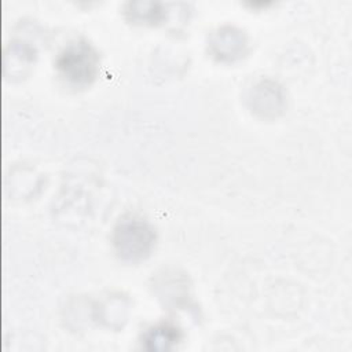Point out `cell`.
<instances>
[{
	"instance_id": "6da1fadb",
	"label": "cell",
	"mask_w": 352,
	"mask_h": 352,
	"mask_svg": "<svg viewBox=\"0 0 352 352\" xmlns=\"http://www.w3.org/2000/svg\"><path fill=\"white\" fill-rule=\"evenodd\" d=\"M59 76L76 87L89 85L99 73L100 58L96 48L80 38L69 43L56 58Z\"/></svg>"
},
{
	"instance_id": "7a4b0ae2",
	"label": "cell",
	"mask_w": 352,
	"mask_h": 352,
	"mask_svg": "<svg viewBox=\"0 0 352 352\" xmlns=\"http://www.w3.org/2000/svg\"><path fill=\"white\" fill-rule=\"evenodd\" d=\"M155 243V231L148 221L128 214L120 219L113 232V245L117 254L125 261H139L150 254Z\"/></svg>"
},
{
	"instance_id": "3957f363",
	"label": "cell",
	"mask_w": 352,
	"mask_h": 352,
	"mask_svg": "<svg viewBox=\"0 0 352 352\" xmlns=\"http://www.w3.org/2000/svg\"><path fill=\"white\" fill-rule=\"evenodd\" d=\"M246 36L236 28L223 26L210 37L209 50L219 60H235L245 54Z\"/></svg>"
},
{
	"instance_id": "277c9868",
	"label": "cell",
	"mask_w": 352,
	"mask_h": 352,
	"mask_svg": "<svg viewBox=\"0 0 352 352\" xmlns=\"http://www.w3.org/2000/svg\"><path fill=\"white\" fill-rule=\"evenodd\" d=\"M182 340L179 327L170 323H160L144 333L143 341L148 351H168Z\"/></svg>"
},
{
	"instance_id": "5b68a950",
	"label": "cell",
	"mask_w": 352,
	"mask_h": 352,
	"mask_svg": "<svg viewBox=\"0 0 352 352\" xmlns=\"http://www.w3.org/2000/svg\"><path fill=\"white\" fill-rule=\"evenodd\" d=\"M252 102L256 111H261L263 114L271 111L272 114H275L278 110L282 109L283 104L282 91L272 81H261L254 89Z\"/></svg>"
},
{
	"instance_id": "8992f818",
	"label": "cell",
	"mask_w": 352,
	"mask_h": 352,
	"mask_svg": "<svg viewBox=\"0 0 352 352\" xmlns=\"http://www.w3.org/2000/svg\"><path fill=\"white\" fill-rule=\"evenodd\" d=\"M129 10L126 14L131 16L132 21L136 22H150L155 23L164 19L165 11L162 8V4L154 3V1H136L129 3Z\"/></svg>"
}]
</instances>
